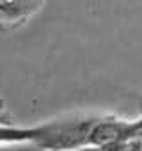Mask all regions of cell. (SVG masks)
Returning a JSON list of instances; mask_svg holds the SVG:
<instances>
[{"label":"cell","instance_id":"1","mask_svg":"<svg viewBox=\"0 0 142 151\" xmlns=\"http://www.w3.org/2000/svg\"><path fill=\"white\" fill-rule=\"evenodd\" d=\"M100 114H69L34 124V139L41 151H73L89 146L91 132Z\"/></svg>","mask_w":142,"mask_h":151},{"label":"cell","instance_id":"2","mask_svg":"<svg viewBox=\"0 0 142 151\" xmlns=\"http://www.w3.org/2000/svg\"><path fill=\"white\" fill-rule=\"evenodd\" d=\"M43 7L44 2H37V0H0V30H20Z\"/></svg>","mask_w":142,"mask_h":151},{"label":"cell","instance_id":"3","mask_svg":"<svg viewBox=\"0 0 142 151\" xmlns=\"http://www.w3.org/2000/svg\"><path fill=\"white\" fill-rule=\"evenodd\" d=\"M32 139H34V130H32V126L0 124V146L32 142Z\"/></svg>","mask_w":142,"mask_h":151},{"label":"cell","instance_id":"4","mask_svg":"<svg viewBox=\"0 0 142 151\" xmlns=\"http://www.w3.org/2000/svg\"><path fill=\"white\" fill-rule=\"evenodd\" d=\"M0 151H41L32 142H22V144H6L0 146Z\"/></svg>","mask_w":142,"mask_h":151},{"label":"cell","instance_id":"5","mask_svg":"<svg viewBox=\"0 0 142 151\" xmlns=\"http://www.w3.org/2000/svg\"><path fill=\"white\" fill-rule=\"evenodd\" d=\"M73 151H107V149L96 147V146H85V147H78V149H73Z\"/></svg>","mask_w":142,"mask_h":151}]
</instances>
